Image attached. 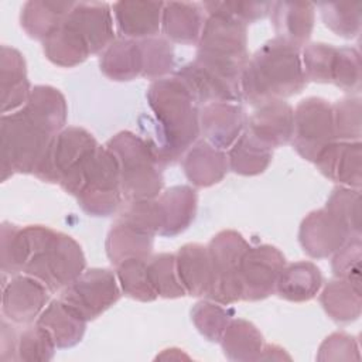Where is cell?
Listing matches in <instances>:
<instances>
[{
    "label": "cell",
    "instance_id": "6da1fadb",
    "mask_svg": "<svg viewBox=\"0 0 362 362\" xmlns=\"http://www.w3.org/2000/svg\"><path fill=\"white\" fill-rule=\"evenodd\" d=\"M146 98L157 122L158 158L163 165L174 164L201 133L199 105L175 75L153 81Z\"/></svg>",
    "mask_w": 362,
    "mask_h": 362
},
{
    "label": "cell",
    "instance_id": "7a4b0ae2",
    "mask_svg": "<svg viewBox=\"0 0 362 362\" xmlns=\"http://www.w3.org/2000/svg\"><path fill=\"white\" fill-rule=\"evenodd\" d=\"M307 82L300 49L276 37L249 58L240 76V93L242 99L257 107L300 93Z\"/></svg>",
    "mask_w": 362,
    "mask_h": 362
},
{
    "label": "cell",
    "instance_id": "3957f363",
    "mask_svg": "<svg viewBox=\"0 0 362 362\" xmlns=\"http://www.w3.org/2000/svg\"><path fill=\"white\" fill-rule=\"evenodd\" d=\"M24 242L23 274L41 281L49 293L62 291L86 266L81 245L69 235L44 225L21 228Z\"/></svg>",
    "mask_w": 362,
    "mask_h": 362
},
{
    "label": "cell",
    "instance_id": "277c9868",
    "mask_svg": "<svg viewBox=\"0 0 362 362\" xmlns=\"http://www.w3.org/2000/svg\"><path fill=\"white\" fill-rule=\"evenodd\" d=\"M201 4L206 18L194 61L240 86V76L249 61L246 24Z\"/></svg>",
    "mask_w": 362,
    "mask_h": 362
},
{
    "label": "cell",
    "instance_id": "5b68a950",
    "mask_svg": "<svg viewBox=\"0 0 362 362\" xmlns=\"http://www.w3.org/2000/svg\"><path fill=\"white\" fill-rule=\"evenodd\" d=\"M55 133L25 107L1 115L0 180L14 174H34Z\"/></svg>",
    "mask_w": 362,
    "mask_h": 362
},
{
    "label": "cell",
    "instance_id": "8992f818",
    "mask_svg": "<svg viewBox=\"0 0 362 362\" xmlns=\"http://www.w3.org/2000/svg\"><path fill=\"white\" fill-rule=\"evenodd\" d=\"M105 146L117 161L120 189L127 202L154 199L161 194L164 165L151 141L123 130L110 137Z\"/></svg>",
    "mask_w": 362,
    "mask_h": 362
},
{
    "label": "cell",
    "instance_id": "52a82bcc",
    "mask_svg": "<svg viewBox=\"0 0 362 362\" xmlns=\"http://www.w3.org/2000/svg\"><path fill=\"white\" fill-rule=\"evenodd\" d=\"M61 188L75 197L82 211L90 216L113 215L123 199L117 161L106 146H99Z\"/></svg>",
    "mask_w": 362,
    "mask_h": 362
},
{
    "label": "cell",
    "instance_id": "ba28073f",
    "mask_svg": "<svg viewBox=\"0 0 362 362\" xmlns=\"http://www.w3.org/2000/svg\"><path fill=\"white\" fill-rule=\"evenodd\" d=\"M158 235V218L154 199L127 202L106 236V255L112 264L127 259H148L154 236Z\"/></svg>",
    "mask_w": 362,
    "mask_h": 362
},
{
    "label": "cell",
    "instance_id": "9c48e42d",
    "mask_svg": "<svg viewBox=\"0 0 362 362\" xmlns=\"http://www.w3.org/2000/svg\"><path fill=\"white\" fill-rule=\"evenodd\" d=\"M250 245L232 229L218 232L208 245L211 262V286L206 297L219 304L242 300L240 263Z\"/></svg>",
    "mask_w": 362,
    "mask_h": 362
},
{
    "label": "cell",
    "instance_id": "30bf717a",
    "mask_svg": "<svg viewBox=\"0 0 362 362\" xmlns=\"http://www.w3.org/2000/svg\"><path fill=\"white\" fill-rule=\"evenodd\" d=\"M98 147L96 139L86 129L68 126L54 136L34 175L45 182L64 185Z\"/></svg>",
    "mask_w": 362,
    "mask_h": 362
},
{
    "label": "cell",
    "instance_id": "8fae6325",
    "mask_svg": "<svg viewBox=\"0 0 362 362\" xmlns=\"http://www.w3.org/2000/svg\"><path fill=\"white\" fill-rule=\"evenodd\" d=\"M332 105L322 98L303 99L294 109L291 144L307 161L314 163L317 156L335 141Z\"/></svg>",
    "mask_w": 362,
    "mask_h": 362
},
{
    "label": "cell",
    "instance_id": "7c38bea8",
    "mask_svg": "<svg viewBox=\"0 0 362 362\" xmlns=\"http://www.w3.org/2000/svg\"><path fill=\"white\" fill-rule=\"evenodd\" d=\"M122 296L116 274L109 269L83 270L61 291V300L74 308L86 322L109 310Z\"/></svg>",
    "mask_w": 362,
    "mask_h": 362
},
{
    "label": "cell",
    "instance_id": "4fadbf2b",
    "mask_svg": "<svg viewBox=\"0 0 362 362\" xmlns=\"http://www.w3.org/2000/svg\"><path fill=\"white\" fill-rule=\"evenodd\" d=\"M284 266L286 257L276 246H249L240 263L242 300L259 301L272 296Z\"/></svg>",
    "mask_w": 362,
    "mask_h": 362
},
{
    "label": "cell",
    "instance_id": "5bb4252c",
    "mask_svg": "<svg viewBox=\"0 0 362 362\" xmlns=\"http://www.w3.org/2000/svg\"><path fill=\"white\" fill-rule=\"evenodd\" d=\"M352 238L358 236H354L345 222L327 208L310 212L298 229V242L303 250L314 259L332 256Z\"/></svg>",
    "mask_w": 362,
    "mask_h": 362
},
{
    "label": "cell",
    "instance_id": "9a60e30c",
    "mask_svg": "<svg viewBox=\"0 0 362 362\" xmlns=\"http://www.w3.org/2000/svg\"><path fill=\"white\" fill-rule=\"evenodd\" d=\"M49 301V290L37 279L17 274L3 283V317L17 325L31 324Z\"/></svg>",
    "mask_w": 362,
    "mask_h": 362
},
{
    "label": "cell",
    "instance_id": "2e32d148",
    "mask_svg": "<svg viewBox=\"0 0 362 362\" xmlns=\"http://www.w3.org/2000/svg\"><path fill=\"white\" fill-rule=\"evenodd\" d=\"M110 10L107 3L75 1L65 18L85 40L90 55L102 54L116 40Z\"/></svg>",
    "mask_w": 362,
    "mask_h": 362
},
{
    "label": "cell",
    "instance_id": "e0dca14e",
    "mask_svg": "<svg viewBox=\"0 0 362 362\" xmlns=\"http://www.w3.org/2000/svg\"><path fill=\"white\" fill-rule=\"evenodd\" d=\"M247 117L233 102L208 103L199 110V127L205 140L219 150H229L245 132Z\"/></svg>",
    "mask_w": 362,
    "mask_h": 362
},
{
    "label": "cell",
    "instance_id": "ac0fdd59",
    "mask_svg": "<svg viewBox=\"0 0 362 362\" xmlns=\"http://www.w3.org/2000/svg\"><path fill=\"white\" fill-rule=\"evenodd\" d=\"M318 171L341 187L358 188L362 184V143L335 140L314 160Z\"/></svg>",
    "mask_w": 362,
    "mask_h": 362
},
{
    "label": "cell",
    "instance_id": "d6986e66",
    "mask_svg": "<svg viewBox=\"0 0 362 362\" xmlns=\"http://www.w3.org/2000/svg\"><path fill=\"white\" fill-rule=\"evenodd\" d=\"M294 109L284 100H272L256 107L247 117L246 130L270 148L291 141Z\"/></svg>",
    "mask_w": 362,
    "mask_h": 362
},
{
    "label": "cell",
    "instance_id": "ffe728a7",
    "mask_svg": "<svg viewBox=\"0 0 362 362\" xmlns=\"http://www.w3.org/2000/svg\"><path fill=\"white\" fill-rule=\"evenodd\" d=\"M191 92L198 105H208L215 102H240V86L222 78L216 72L191 61L174 74Z\"/></svg>",
    "mask_w": 362,
    "mask_h": 362
},
{
    "label": "cell",
    "instance_id": "44dd1931",
    "mask_svg": "<svg viewBox=\"0 0 362 362\" xmlns=\"http://www.w3.org/2000/svg\"><path fill=\"white\" fill-rule=\"evenodd\" d=\"M198 205L197 191L189 185H174L156 198L158 235L173 238L192 223Z\"/></svg>",
    "mask_w": 362,
    "mask_h": 362
},
{
    "label": "cell",
    "instance_id": "7402d4cb",
    "mask_svg": "<svg viewBox=\"0 0 362 362\" xmlns=\"http://www.w3.org/2000/svg\"><path fill=\"white\" fill-rule=\"evenodd\" d=\"M27 76V65L23 54L8 45L0 51V103L1 113H11L21 109L31 93Z\"/></svg>",
    "mask_w": 362,
    "mask_h": 362
},
{
    "label": "cell",
    "instance_id": "603a6c76",
    "mask_svg": "<svg viewBox=\"0 0 362 362\" xmlns=\"http://www.w3.org/2000/svg\"><path fill=\"white\" fill-rule=\"evenodd\" d=\"M163 1H116L112 4L116 25L124 38L156 37L161 28Z\"/></svg>",
    "mask_w": 362,
    "mask_h": 362
},
{
    "label": "cell",
    "instance_id": "cb8c5ba5",
    "mask_svg": "<svg viewBox=\"0 0 362 362\" xmlns=\"http://www.w3.org/2000/svg\"><path fill=\"white\" fill-rule=\"evenodd\" d=\"M277 38L296 48L305 47L314 27V4L308 1H276L270 10Z\"/></svg>",
    "mask_w": 362,
    "mask_h": 362
},
{
    "label": "cell",
    "instance_id": "d4e9b609",
    "mask_svg": "<svg viewBox=\"0 0 362 362\" xmlns=\"http://www.w3.org/2000/svg\"><path fill=\"white\" fill-rule=\"evenodd\" d=\"M182 170L192 185L206 188L222 181L229 171L228 156L206 140H199L184 154Z\"/></svg>",
    "mask_w": 362,
    "mask_h": 362
},
{
    "label": "cell",
    "instance_id": "484cf974",
    "mask_svg": "<svg viewBox=\"0 0 362 362\" xmlns=\"http://www.w3.org/2000/svg\"><path fill=\"white\" fill-rule=\"evenodd\" d=\"M205 10L201 3H164L161 28L168 41L178 44H198L205 23Z\"/></svg>",
    "mask_w": 362,
    "mask_h": 362
},
{
    "label": "cell",
    "instance_id": "4316f807",
    "mask_svg": "<svg viewBox=\"0 0 362 362\" xmlns=\"http://www.w3.org/2000/svg\"><path fill=\"white\" fill-rule=\"evenodd\" d=\"M35 322L51 335L57 348L61 349L79 344L86 329V321L61 298L47 304Z\"/></svg>",
    "mask_w": 362,
    "mask_h": 362
},
{
    "label": "cell",
    "instance_id": "83f0119b",
    "mask_svg": "<svg viewBox=\"0 0 362 362\" xmlns=\"http://www.w3.org/2000/svg\"><path fill=\"white\" fill-rule=\"evenodd\" d=\"M175 266L185 296L206 297L211 286L208 246L201 243H187L181 246L175 253Z\"/></svg>",
    "mask_w": 362,
    "mask_h": 362
},
{
    "label": "cell",
    "instance_id": "f1b7e54d",
    "mask_svg": "<svg viewBox=\"0 0 362 362\" xmlns=\"http://www.w3.org/2000/svg\"><path fill=\"white\" fill-rule=\"evenodd\" d=\"M74 4L75 1H27L21 8L20 24L30 38L44 42L58 31Z\"/></svg>",
    "mask_w": 362,
    "mask_h": 362
},
{
    "label": "cell",
    "instance_id": "f546056e",
    "mask_svg": "<svg viewBox=\"0 0 362 362\" xmlns=\"http://www.w3.org/2000/svg\"><path fill=\"white\" fill-rule=\"evenodd\" d=\"M322 287V276L313 262L286 264L277 279L274 293L291 303L313 300Z\"/></svg>",
    "mask_w": 362,
    "mask_h": 362
},
{
    "label": "cell",
    "instance_id": "4dcf8cb0",
    "mask_svg": "<svg viewBox=\"0 0 362 362\" xmlns=\"http://www.w3.org/2000/svg\"><path fill=\"white\" fill-rule=\"evenodd\" d=\"M99 68L112 81L126 82L141 75V55L137 40L117 38L99 58Z\"/></svg>",
    "mask_w": 362,
    "mask_h": 362
},
{
    "label": "cell",
    "instance_id": "1f68e13d",
    "mask_svg": "<svg viewBox=\"0 0 362 362\" xmlns=\"http://www.w3.org/2000/svg\"><path fill=\"white\" fill-rule=\"evenodd\" d=\"M219 342L225 356L238 362L259 361L264 346L262 332L242 318L230 320Z\"/></svg>",
    "mask_w": 362,
    "mask_h": 362
},
{
    "label": "cell",
    "instance_id": "d6a6232c",
    "mask_svg": "<svg viewBox=\"0 0 362 362\" xmlns=\"http://www.w3.org/2000/svg\"><path fill=\"white\" fill-rule=\"evenodd\" d=\"M226 156L230 171L239 175L252 177L266 171L273 158V148L260 143L245 129Z\"/></svg>",
    "mask_w": 362,
    "mask_h": 362
},
{
    "label": "cell",
    "instance_id": "836d02e7",
    "mask_svg": "<svg viewBox=\"0 0 362 362\" xmlns=\"http://www.w3.org/2000/svg\"><path fill=\"white\" fill-rule=\"evenodd\" d=\"M42 49L48 61L62 68L76 66L90 55L85 40L66 20L57 33L42 42Z\"/></svg>",
    "mask_w": 362,
    "mask_h": 362
},
{
    "label": "cell",
    "instance_id": "e575fe53",
    "mask_svg": "<svg viewBox=\"0 0 362 362\" xmlns=\"http://www.w3.org/2000/svg\"><path fill=\"white\" fill-rule=\"evenodd\" d=\"M320 303L328 317L341 324L352 322L361 315V290L344 279L331 280L322 288Z\"/></svg>",
    "mask_w": 362,
    "mask_h": 362
},
{
    "label": "cell",
    "instance_id": "d590c367",
    "mask_svg": "<svg viewBox=\"0 0 362 362\" xmlns=\"http://www.w3.org/2000/svg\"><path fill=\"white\" fill-rule=\"evenodd\" d=\"M40 117L48 127L58 134L66 126L68 106L64 95L54 86L37 85L31 89L27 103L23 106Z\"/></svg>",
    "mask_w": 362,
    "mask_h": 362
},
{
    "label": "cell",
    "instance_id": "8d00e7d4",
    "mask_svg": "<svg viewBox=\"0 0 362 362\" xmlns=\"http://www.w3.org/2000/svg\"><path fill=\"white\" fill-rule=\"evenodd\" d=\"M141 55V76L147 79H161L174 69L175 55L171 41L161 37L137 40Z\"/></svg>",
    "mask_w": 362,
    "mask_h": 362
},
{
    "label": "cell",
    "instance_id": "74e56055",
    "mask_svg": "<svg viewBox=\"0 0 362 362\" xmlns=\"http://www.w3.org/2000/svg\"><path fill=\"white\" fill-rule=\"evenodd\" d=\"M146 270L148 281L157 297L180 298L185 296L178 279L174 253H158L150 256L147 259Z\"/></svg>",
    "mask_w": 362,
    "mask_h": 362
},
{
    "label": "cell",
    "instance_id": "f35d334b",
    "mask_svg": "<svg viewBox=\"0 0 362 362\" xmlns=\"http://www.w3.org/2000/svg\"><path fill=\"white\" fill-rule=\"evenodd\" d=\"M55 349L54 339L37 322L34 325L27 324L25 328L17 331L14 361L47 362L54 358Z\"/></svg>",
    "mask_w": 362,
    "mask_h": 362
},
{
    "label": "cell",
    "instance_id": "ab89813d",
    "mask_svg": "<svg viewBox=\"0 0 362 362\" xmlns=\"http://www.w3.org/2000/svg\"><path fill=\"white\" fill-rule=\"evenodd\" d=\"M147 259H127L116 264V279L120 290L130 298L137 301H154L157 298L148 277Z\"/></svg>",
    "mask_w": 362,
    "mask_h": 362
},
{
    "label": "cell",
    "instance_id": "60d3db41",
    "mask_svg": "<svg viewBox=\"0 0 362 362\" xmlns=\"http://www.w3.org/2000/svg\"><path fill=\"white\" fill-rule=\"evenodd\" d=\"M324 24L337 35L354 38L361 33L362 3H320Z\"/></svg>",
    "mask_w": 362,
    "mask_h": 362
},
{
    "label": "cell",
    "instance_id": "b9f144b4",
    "mask_svg": "<svg viewBox=\"0 0 362 362\" xmlns=\"http://www.w3.org/2000/svg\"><path fill=\"white\" fill-rule=\"evenodd\" d=\"M232 314L212 300L198 301L191 310V320L198 332L211 342H219Z\"/></svg>",
    "mask_w": 362,
    "mask_h": 362
},
{
    "label": "cell",
    "instance_id": "7bdbcfd3",
    "mask_svg": "<svg viewBox=\"0 0 362 362\" xmlns=\"http://www.w3.org/2000/svg\"><path fill=\"white\" fill-rule=\"evenodd\" d=\"M337 48L325 42H311L303 48L301 65L307 81L331 83L332 65Z\"/></svg>",
    "mask_w": 362,
    "mask_h": 362
},
{
    "label": "cell",
    "instance_id": "ee69618b",
    "mask_svg": "<svg viewBox=\"0 0 362 362\" xmlns=\"http://www.w3.org/2000/svg\"><path fill=\"white\" fill-rule=\"evenodd\" d=\"M23 257L24 242L21 226L3 222L0 228V269L3 277L21 274Z\"/></svg>",
    "mask_w": 362,
    "mask_h": 362
},
{
    "label": "cell",
    "instance_id": "f6af8a7d",
    "mask_svg": "<svg viewBox=\"0 0 362 362\" xmlns=\"http://www.w3.org/2000/svg\"><path fill=\"white\" fill-rule=\"evenodd\" d=\"M334 132L337 140L358 141L361 140V98L349 96L337 100L332 105Z\"/></svg>",
    "mask_w": 362,
    "mask_h": 362
},
{
    "label": "cell",
    "instance_id": "bcb514c9",
    "mask_svg": "<svg viewBox=\"0 0 362 362\" xmlns=\"http://www.w3.org/2000/svg\"><path fill=\"white\" fill-rule=\"evenodd\" d=\"M325 208L345 222L354 236H361V194L358 188L339 185L328 197Z\"/></svg>",
    "mask_w": 362,
    "mask_h": 362
},
{
    "label": "cell",
    "instance_id": "7dc6e473",
    "mask_svg": "<svg viewBox=\"0 0 362 362\" xmlns=\"http://www.w3.org/2000/svg\"><path fill=\"white\" fill-rule=\"evenodd\" d=\"M361 55L356 48H337L331 83L345 92L358 93L361 90Z\"/></svg>",
    "mask_w": 362,
    "mask_h": 362
},
{
    "label": "cell",
    "instance_id": "c3c4849f",
    "mask_svg": "<svg viewBox=\"0 0 362 362\" xmlns=\"http://www.w3.org/2000/svg\"><path fill=\"white\" fill-rule=\"evenodd\" d=\"M361 238H352L332 255L331 262L334 276L349 281L358 290H361Z\"/></svg>",
    "mask_w": 362,
    "mask_h": 362
},
{
    "label": "cell",
    "instance_id": "681fc988",
    "mask_svg": "<svg viewBox=\"0 0 362 362\" xmlns=\"http://www.w3.org/2000/svg\"><path fill=\"white\" fill-rule=\"evenodd\" d=\"M211 8L219 10L228 16L235 17L243 24H250L257 20H263L270 14V1H205Z\"/></svg>",
    "mask_w": 362,
    "mask_h": 362
},
{
    "label": "cell",
    "instance_id": "f907efd6",
    "mask_svg": "<svg viewBox=\"0 0 362 362\" xmlns=\"http://www.w3.org/2000/svg\"><path fill=\"white\" fill-rule=\"evenodd\" d=\"M318 361L359 359V346L355 337L345 332H334L320 345Z\"/></svg>",
    "mask_w": 362,
    "mask_h": 362
}]
</instances>
